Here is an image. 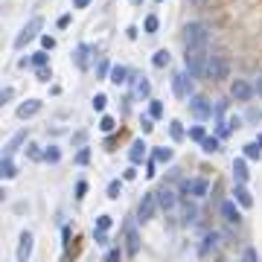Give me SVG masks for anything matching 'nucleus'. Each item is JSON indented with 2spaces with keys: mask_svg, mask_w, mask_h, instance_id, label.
<instances>
[{
  "mask_svg": "<svg viewBox=\"0 0 262 262\" xmlns=\"http://www.w3.org/2000/svg\"><path fill=\"white\" fill-rule=\"evenodd\" d=\"M207 47H187V53H184V67H187V73L196 79V76H204V70H207Z\"/></svg>",
  "mask_w": 262,
  "mask_h": 262,
  "instance_id": "nucleus-1",
  "label": "nucleus"
},
{
  "mask_svg": "<svg viewBox=\"0 0 262 262\" xmlns=\"http://www.w3.org/2000/svg\"><path fill=\"white\" fill-rule=\"evenodd\" d=\"M210 35H213V30L204 21H193L184 30V41H187V47H207L210 44Z\"/></svg>",
  "mask_w": 262,
  "mask_h": 262,
  "instance_id": "nucleus-2",
  "label": "nucleus"
},
{
  "mask_svg": "<svg viewBox=\"0 0 262 262\" xmlns=\"http://www.w3.org/2000/svg\"><path fill=\"white\" fill-rule=\"evenodd\" d=\"M41 27H44V21H41V18H30V24L21 30V35H18V38H15V50H24L33 38H38Z\"/></svg>",
  "mask_w": 262,
  "mask_h": 262,
  "instance_id": "nucleus-3",
  "label": "nucleus"
},
{
  "mask_svg": "<svg viewBox=\"0 0 262 262\" xmlns=\"http://www.w3.org/2000/svg\"><path fill=\"white\" fill-rule=\"evenodd\" d=\"M204 76H207V79H213V82L228 79V62H225L222 56H210V59H207V70H204Z\"/></svg>",
  "mask_w": 262,
  "mask_h": 262,
  "instance_id": "nucleus-4",
  "label": "nucleus"
},
{
  "mask_svg": "<svg viewBox=\"0 0 262 262\" xmlns=\"http://www.w3.org/2000/svg\"><path fill=\"white\" fill-rule=\"evenodd\" d=\"M161 204H158V193H146L143 201H140V207H137V216H140V222H149L152 216H155V210H158Z\"/></svg>",
  "mask_w": 262,
  "mask_h": 262,
  "instance_id": "nucleus-5",
  "label": "nucleus"
},
{
  "mask_svg": "<svg viewBox=\"0 0 262 262\" xmlns=\"http://www.w3.org/2000/svg\"><path fill=\"white\" fill-rule=\"evenodd\" d=\"M172 91H175V97L178 99H187L193 94V82H190V76L187 73H175L172 76Z\"/></svg>",
  "mask_w": 262,
  "mask_h": 262,
  "instance_id": "nucleus-6",
  "label": "nucleus"
},
{
  "mask_svg": "<svg viewBox=\"0 0 262 262\" xmlns=\"http://www.w3.org/2000/svg\"><path fill=\"white\" fill-rule=\"evenodd\" d=\"M254 94H257V88H254V85H248L245 79H236V82L230 85V97L239 99V102H248Z\"/></svg>",
  "mask_w": 262,
  "mask_h": 262,
  "instance_id": "nucleus-7",
  "label": "nucleus"
},
{
  "mask_svg": "<svg viewBox=\"0 0 262 262\" xmlns=\"http://www.w3.org/2000/svg\"><path fill=\"white\" fill-rule=\"evenodd\" d=\"M190 111H193V117H198V120L213 117V105H210V99H204V97H193L190 99Z\"/></svg>",
  "mask_w": 262,
  "mask_h": 262,
  "instance_id": "nucleus-8",
  "label": "nucleus"
},
{
  "mask_svg": "<svg viewBox=\"0 0 262 262\" xmlns=\"http://www.w3.org/2000/svg\"><path fill=\"white\" fill-rule=\"evenodd\" d=\"M91 56H94V47H91V44H79V47H76V53H73V62H76L79 70H88Z\"/></svg>",
  "mask_w": 262,
  "mask_h": 262,
  "instance_id": "nucleus-9",
  "label": "nucleus"
},
{
  "mask_svg": "<svg viewBox=\"0 0 262 262\" xmlns=\"http://www.w3.org/2000/svg\"><path fill=\"white\" fill-rule=\"evenodd\" d=\"M184 193H187V196H193V198H204L207 193H210V184H207L204 178L187 181V184H184Z\"/></svg>",
  "mask_w": 262,
  "mask_h": 262,
  "instance_id": "nucleus-10",
  "label": "nucleus"
},
{
  "mask_svg": "<svg viewBox=\"0 0 262 262\" xmlns=\"http://www.w3.org/2000/svg\"><path fill=\"white\" fill-rule=\"evenodd\" d=\"M158 204H161V210H172V207L178 204L175 190H172V187H161V190H158Z\"/></svg>",
  "mask_w": 262,
  "mask_h": 262,
  "instance_id": "nucleus-11",
  "label": "nucleus"
},
{
  "mask_svg": "<svg viewBox=\"0 0 262 262\" xmlns=\"http://www.w3.org/2000/svg\"><path fill=\"white\" fill-rule=\"evenodd\" d=\"M33 233H21V245H18V262H27L33 257Z\"/></svg>",
  "mask_w": 262,
  "mask_h": 262,
  "instance_id": "nucleus-12",
  "label": "nucleus"
},
{
  "mask_svg": "<svg viewBox=\"0 0 262 262\" xmlns=\"http://www.w3.org/2000/svg\"><path fill=\"white\" fill-rule=\"evenodd\" d=\"M38 111H41V99H27V102L18 105V117H21V120H30Z\"/></svg>",
  "mask_w": 262,
  "mask_h": 262,
  "instance_id": "nucleus-13",
  "label": "nucleus"
},
{
  "mask_svg": "<svg viewBox=\"0 0 262 262\" xmlns=\"http://www.w3.org/2000/svg\"><path fill=\"white\" fill-rule=\"evenodd\" d=\"M222 216H225L228 225H239V222H242V213H239L236 201H225V204H222Z\"/></svg>",
  "mask_w": 262,
  "mask_h": 262,
  "instance_id": "nucleus-14",
  "label": "nucleus"
},
{
  "mask_svg": "<svg viewBox=\"0 0 262 262\" xmlns=\"http://www.w3.org/2000/svg\"><path fill=\"white\" fill-rule=\"evenodd\" d=\"M137 251H140V236H137V228L129 225V228H126V254L134 257Z\"/></svg>",
  "mask_w": 262,
  "mask_h": 262,
  "instance_id": "nucleus-15",
  "label": "nucleus"
},
{
  "mask_svg": "<svg viewBox=\"0 0 262 262\" xmlns=\"http://www.w3.org/2000/svg\"><path fill=\"white\" fill-rule=\"evenodd\" d=\"M233 178H236V184H248L251 172H248V164H245V158H236V161H233Z\"/></svg>",
  "mask_w": 262,
  "mask_h": 262,
  "instance_id": "nucleus-16",
  "label": "nucleus"
},
{
  "mask_svg": "<svg viewBox=\"0 0 262 262\" xmlns=\"http://www.w3.org/2000/svg\"><path fill=\"white\" fill-rule=\"evenodd\" d=\"M108 82H111V85H117V88H120V85H126V82H129V70H126L123 65H114V67H111V73H108Z\"/></svg>",
  "mask_w": 262,
  "mask_h": 262,
  "instance_id": "nucleus-17",
  "label": "nucleus"
},
{
  "mask_svg": "<svg viewBox=\"0 0 262 262\" xmlns=\"http://www.w3.org/2000/svg\"><path fill=\"white\" fill-rule=\"evenodd\" d=\"M146 149H149V146H146L143 140H134V143H131L129 158H131V164H134V166H137V164H143V158H146Z\"/></svg>",
  "mask_w": 262,
  "mask_h": 262,
  "instance_id": "nucleus-18",
  "label": "nucleus"
},
{
  "mask_svg": "<svg viewBox=\"0 0 262 262\" xmlns=\"http://www.w3.org/2000/svg\"><path fill=\"white\" fill-rule=\"evenodd\" d=\"M236 201H239L242 207H254V196L248 193V187H245V184H236Z\"/></svg>",
  "mask_w": 262,
  "mask_h": 262,
  "instance_id": "nucleus-19",
  "label": "nucleus"
},
{
  "mask_svg": "<svg viewBox=\"0 0 262 262\" xmlns=\"http://www.w3.org/2000/svg\"><path fill=\"white\" fill-rule=\"evenodd\" d=\"M149 94H152L149 79H146V76H143V79H137V82H134V97H137V99H146Z\"/></svg>",
  "mask_w": 262,
  "mask_h": 262,
  "instance_id": "nucleus-20",
  "label": "nucleus"
},
{
  "mask_svg": "<svg viewBox=\"0 0 262 262\" xmlns=\"http://www.w3.org/2000/svg\"><path fill=\"white\" fill-rule=\"evenodd\" d=\"M0 175H3L6 181H12V178L18 175V169H15V164H12V158H3V161H0Z\"/></svg>",
  "mask_w": 262,
  "mask_h": 262,
  "instance_id": "nucleus-21",
  "label": "nucleus"
},
{
  "mask_svg": "<svg viewBox=\"0 0 262 262\" xmlns=\"http://www.w3.org/2000/svg\"><path fill=\"white\" fill-rule=\"evenodd\" d=\"M24 137H27V134H15V137L9 140V146H6V152H3V158H12V155L18 152V146L24 143Z\"/></svg>",
  "mask_w": 262,
  "mask_h": 262,
  "instance_id": "nucleus-22",
  "label": "nucleus"
},
{
  "mask_svg": "<svg viewBox=\"0 0 262 262\" xmlns=\"http://www.w3.org/2000/svg\"><path fill=\"white\" fill-rule=\"evenodd\" d=\"M245 158H248V161H260L262 158V146L260 143H248V146H245Z\"/></svg>",
  "mask_w": 262,
  "mask_h": 262,
  "instance_id": "nucleus-23",
  "label": "nucleus"
},
{
  "mask_svg": "<svg viewBox=\"0 0 262 262\" xmlns=\"http://www.w3.org/2000/svg\"><path fill=\"white\" fill-rule=\"evenodd\" d=\"M158 27H161V21H158V15H149V18L143 21V30H146V33H149V35H155V33H158Z\"/></svg>",
  "mask_w": 262,
  "mask_h": 262,
  "instance_id": "nucleus-24",
  "label": "nucleus"
},
{
  "mask_svg": "<svg viewBox=\"0 0 262 262\" xmlns=\"http://www.w3.org/2000/svg\"><path fill=\"white\" fill-rule=\"evenodd\" d=\"M152 65L155 67H166L169 65V50H158V53L152 56Z\"/></svg>",
  "mask_w": 262,
  "mask_h": 262,
  "instance_id": "nucleus-25",
  "label": "nucleus"
},
{
  "mask_svg": "<svg viewBox=\"0 0 262 262\" xmlns=\"http://www.w3.org/2000/svg\"><path fill=\"white\" fill-rule=\"evenodd\" d=\"M216 242H219V233H207L204 245H201V254H210V248H216Z\"/></svg>",
  "mask_w": 262,
  "mask_h": 262,
  "instance_id": "nucleus-26",
  "label": "nucleus"
},
{
  "mask_svg": "<svg viewBox=\"0 0 262 262\" xmlns=\"http://www.w3.org/2000/svg\"><path fill=\"white\" fill-rule=\"evenodd\" d=\"M169 134H172V140H184V126L178 120H172L169 123Z\"/></svg>",
  "mask_w": 262,
  "mask_h": 262,
  "instance_id": "nucleus-27",
  "label": "nucleus"
},
{
  "mask_svg": "<svg viewBox=\"0 0 262 262\" xmlns=\"http://www.w3.org/2000/svg\"><path fill=\"white\" fill-rule=\"evenodd\" d=\"M149 117H155V120H161V117H164V102H158V99H152V105H149Z\"/></svg>",
  "mask_w": 262,
  "mask_h": 262,
  "instance_id": "nucleus-28",
  "label": "nucleus"
},
{
  "mask_svg": "<svg viewBox=\"0 0 262 262\" xmlns=\"http://www.w3.org/2000/svg\"><path fill=\"white\" fill-rule=\"evenodd\" d=\"M44 161H47V164H59V161H62V152H59L56 146H50V149L44 152Z\"/></svg>",
  "mask_w": 262,
  "mask_h": 262,
  "instance_id": "nucleus-29",
  "label": "nucleus"
},
{
  "mask_svg": "<svg viewBox=\"0 0 262 262\" xmlns=\"http://www.w3.org/2000/svg\"><path fill=\"white\" fill-rule=\"evenodd\" d=\"M155 161L158 164H169L172 161V149H155Z\"/></svg>",
  "mask_w": 262,
  "mask_h": 262,
  "instance_id": "nucleus-30",
  "label": "nucleus"
},
{
  "mask_svg": "<svg viewBox=\"0 0 262 262\" xmlns=\"http://www.w3.org/2000/svg\"><path fill=\"white\" fill-rule=\"evenodd\" d=\"M201 146H204V152H207V155L219 152V140H216V137H204V143H201Z\"/></svg>",
  "mask_w": 262,
  "mask_h": 262,
  "instance_id": "nucleus-31",
  "label": "nucleus"
},
{
  "mask_svg": "<svg viewBox=\"0 0 262 262\" xmlns=\"http://www.w3.org/2000/svg\"><path fill=\"white\" fill-rule=\"evenodd\" d=\"M120 193H123V184L120 181H111L108 184V198H120Z\"/></svg>",
  "mask_w": 262,
  "mask_h": 262,
  "instance_id": "nucleus-32",
  "label": "nucleus"
},
{
  "mask_svg": "<svg viewBox=\"0 0 262 262\" xmlns=\"http://www.w3.org/2000/svg\"><path fill=\"white\" fill-rule=\"evenodd\" d=\"M105 105H108V97H105V94H97V97H94V111L102 114V111H105Z\"/></svg>",
  "mask_w": 262,
  "mask_h": 262,
  "instance_id": "nucleus-33",
  "label": "nucleus"
},
{
  "mask_svg": "<svg viewBox=\"0 0 262 262\" xmlns=\"http://www.w3.org/2000/svg\"><path fill=\"white\" fill-rule=\"evenodd\" d=\"M111 225H114V219H111V216H99V219H97V230H111Z\"/></svg>",
  "mask_w": 262,
  "mask_h": 262,
  "instance_id": "nucleus-34",
  "label": "nucleus"
},
{
  "mask_svg": "<svg viewBox=\"0 0 262 262\" xmlns=\"http://www.w3.org/2000/svg\"><path fill=\"white\" fill-rule=\"evenodd\" d=\"M204 137H207V134H204V129H201V126H193V129H190V140L204 143Z\"/></svg>",
  "mask_w": 262,
  "mask_h": 262,
  "instance_id": "nucleus-35",
  "label": "nucleus"
},
{
  "mask_svg": "<svg viewBox=\"0 0 262 262\" xmlns=\"http://www.w3.org/2000/svg\"><path fill=\"white\" fill-rule=\"evenodd\" d=\"M114 126H117V123H114V117H102V120H99V129L105 131V134H108V131H114Z\"/></svg>",
  "mask_w": 262,
  "mask_h": 262,
  "instance_id": "nucleus-36",
  "label": "nucleus"
},
{
  "mask_svg": "<svg viewBox=\"0 0 262 262\" xmlns=\"http://www.w3.org/2000/svg\"><path fill=\"white\" fill-rule=\"evenodd\" d=\"M33 65H35V67H44V65H47V50H41V53H33Z\"/></svg>",
  "mask_w": 262,
  "mask_h": 262,
  "instance_id": "nucleus-37",
  "label": "nucleus"
},
{
  "mask_svg": "<svg viewBox=\"0 0 262 262\" xmlns=\"http://www.w3.org/2000/svg\"><path fill=\"white\" fill-rule=\"evenodd\" d=\"M88 161H91V149H82V152L76 155V164H79V166H85Z\"/></svg>",
  "mask_w": 262,
  "mask_h": 262,
  "instance_id": "nucleus-38",
  "label": "nucleus"
},
{
  "mask_svg": "<svg viewBox=\"0 0 262 262\" xmlns=\"http://www.w3.org/2000/svg\"><path fill=\"white\" fill-rule=\"evenodd\" d=\"M108 73H111V65H108V62L102 59V62H99V65H97V76H99V79H102V76H108Z\"/></svg>",
  "mask_w": 262,
  "mask_h": 262,
  "instance_id": "nucleus-39",
  "label": "nucleus"
},
{
  "mask_svg": "<svg viewBox=\"0 0 262 262\" xmlns=\"http://www.w3.org/2000/svg\"><path fill=\"white\" fill-rule=\"evenodd\" d=\"M41 47H44V50H53V47H56V38H53V35H41Z\"/></svg>",
  "mask_w": 262,
  "mask_h": 262,
  "instance_id": "nucleus-40",
  "label": "nucleus"
},
{
  "mask_svg": "<svg viewBox=\"0 0 262 262\" xmlns=\"http://www.w3.org/2000/svg\"><path fill=\"white\" fill-rule=\"evenodd\" d=\"M242 262H260V260H257V251H254V248H245V254H242Z\"/></svg>",
  "mask_w": 262,
  "mask_h": 262,
  "instance_id": "nucleus-41",
  "label": "nucleus"
},
{
  "mask_svg": "<svg viewBox=\"0 0 262 262\" xmlns=\"http://www.w3.org/2000/svg\"><path fill=\"white\" fill-rule=\"evenodd\" d=\"M38 79H41V82H50V79H53V73H50V67L47 65L38 67Z\"/></svg>",
  "mask_w": 262,
  "mask_h": 262,
  "instance_id": "nucleus-42",
  "label": "nucleus"
},
{
  "mask_svg": "<svg viewBox=\"0 0 262 262\" xmlns=\"http://www.w3.org/2000/svg\"><path fill=\"white\" fill-rule=\"evenodd\" d=\"M152 129H155V117H143V134H149Z\"/></svg>",
  "mask_w": 262,
  "mask_h": 262,
  "instance_id": "nucleus-43",
  "label": "nucleus"
},
{
  "mask_svg": "<svg viewBox=\"0 0 262 262\" xmlns=\"http://www.w3.org/2000/svg\"><path fill=\"white\" fill-rule=\"evenodd\" d=\"M123 178H126V181H134V178H137V166L131 164L129 169H126V172H123Z\"/></svg>",
  "mask_w": 262,
  "mask_h": 262,
  "instance_id": "nucleus-44",
  "label": "nucleus"
},
{
  "mask_svg": "<svg viewBox=\"0 0 262 262\" xmlns=\"http://www.w3.org/2000/svg\"><path fill=\"white\" fill-rule=\"evenodd\" d=\"M158 161H149V164H146V178H155V175H158V172H155V169H158Z\"/></svg>",
  "mask_w": 262,
  "mask_h": 262,
  "instance_id": "nucleus-45",
  "label": "nucleus"
},
{
  "mask_svg": "<svg viewBox=\"0 0 262 262\" xmlns=\"http://www.w3.org/2000/svg\"><path fill=\"white\" fill-rule=\"evenodd\" d=\"M85 193H88V184L79 181V184H76V198H85Z\"/></svg>",
  "mask_w": 262,
  "mask_h": 262,
  "instance_id": "nucleus-46",
  "label": "nucleus"
},
{
  "mask_svg": "<svg viewBox=\"0 0 262 262\" xmlns=\"http://www.w3.org/2000/svg\"><path fill=\"white\" fill-rule=\"evenodd\" d=\"M97 245H108V230H97Z\"/></svg>",
  "mask_w": 262,
  "mask_h": 262,
  "instance_id": "nucleus-47",
  "label": "nucleus"
},
{
  "mask_svg": "<svg viewBox=\"0 0 262 262\" xmlns=\"http://www.w3.org/2000/svg\"><path fill=\"white\" fill-rule=\"evenodd\" d=\"M120 257H123V254H120V248H114V251L105 257V262H120Z\"/></svg>",
  "mask_w": 262,
  "mask_h": 262,
  "instance_id": "nucleus-48",
  "label": "nucleus"
},
{
  "mask_svg": "<svg viewBox=\"0 0 262 262\" xmlns=\"http://www.w3.org/2000/svg\"><path fill=\"white\" fill-rule=\"evenodd\" d=\"M70 21H73L70 15H62V18H59V30H67V27H70Z\"/></svg>",
  "mask_w": 262,
  "mask_h": 262,
  "instance_id": "nucleus-49",
  "label": "nucleus"
},
{
  "mask_svg": "<svg viewBox=\"0 0 262 262\" xmlns=\"http://www.w3.org/2000/svg\"><path fill=\"white\" fill-rule=\"evenodd\" d=\"M15 97V91H12V88H6V91H3V94H0V102H9V99Z\"/></svg>",
  "mask_w": 262,
  "mask_h": 262,
  "instance_id": "nucleus-50",
  "label": "nucleus"
},
{
  "mask_svg": "<svg viewBox=\"0 0 262 262\" xmlns=\"http://www.w3.org/2000/svg\"><path fill=\"white\" fill-rule=\"evenodd\" d=\"M239 126H242V120H239V117H230V120H228V129H230V131L239 129Z\"/></svg>",
  "mask_w": 262,
  "mask_h": 262,
  "instance_id": "nucleus-51",
  "label": "nucleus"
},
{
  "mask_svg": "<svg viewBox=\"0 0 262 262\" xmlns=\"http://www.w3.org/2000/svg\"><path fill=\"white\" fill-rule=\"evenodd\" d=\"M91 6V0H73V9H88Z\"/></svg>",
  "mask_w": 262,
  "mask_h": 262,
  "instance_id": "nucleus-52",
  "label": "nucleus"
},
{
  "mask_svg": "<svg viewBox=\"0 0 262 262\" xmlns=\"http://www.w3.org/2000/svg\"><path fill=\"white\" fill-rule=\"evenodd\" d=\"M30 158H35V161H38V158H44V155L38 152V146H30Z\"/></svg>",
  "mask_w": 262,
  "mask_h": 262,
  "instance_id": "nucleus-53",
  "label": "nucleus"
},
{
  "mask_svg": "<svg viewBox=\"0 0 262 262\" xmlns=\"http://www.w3.org/2000/svg\"><path fill=\"white\" fill-rule=\"evenodd\" d=\"M257 94L262 97V76H260V82H257Z\"/></svg>",
  "mask_w": 262,
  "mask_h": 262,
  "instance_id": "nucleus-54",
  "label": "nucleus"
},
{
  "mask_svg": "<svg viewBox=\"0 0 262 262\" xmlns=\"http://www.w3.org/2000/svg\"><path fill=\"white\" fill-rule=\"evenodd\" d=\"M193 3H198V6H204V3H213V0H193Z\"/></svg>",
  "mask_w": 262,
  "mask_h": 262,
  "instance_id": "nucleus-55",
  "label": "nucleus"
},
{
  "mask_svg": "<svg viewBox=\"0 0 262 262\" xmlns=\"http://www.w3.org/2000/svg\"><path fill=\"white\" fill-rule=\"evenodd\" d=\"M131 3H134V6H140V3H143V0H131Z\"/></svg>",
  "mask_w": 262,
  "mask_h": 262,
  "instance_id": "nucleus-56",
  "label": "nucleus"
},
{
  "mask_svg": "<svg viewBox=\"0 0 262 262\" xmlns=\"http://www.w3.org/2000/svg\"><path fill=\"white\" fill-rule=\"evenodd\" d=\"M257 143H260V146H262V134H260V140H257Z\"/></svg>",
  "mask_w": 262,
  "mask_h": 262,
  "instance_id": "nucleus-57",
  "label": "nucleus"
},
{
  "mask_svg": "<svg viewBox=\"0 0 262 262\" xmlns=\"http://www.w3.org/2000/svg\"><path fill=\"white\" fill-rule=\"evenodd\" d=\"M158 3H164V0H158Z\"/></svg>",
  "mask_w": 262,
  "mask_h": 262,
  "instance_id": "nucleus-58",
  "label": "nucleus"
}]
</instances>
